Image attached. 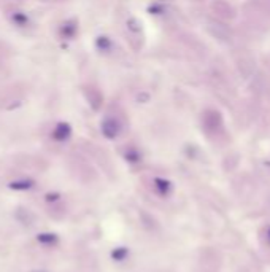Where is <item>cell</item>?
Listing matches in <instances>:
<instances>
[{
  "label": "cell",
  "mask_w": 270,
  "mask_h": 272,
  "mask_svg": "<svg viewBox=\"0 0 270 272\" xmlns=\"http://www.w3.org/2000/svg\"><path fill=\"white\" fill-rule=\"evenodd\" d=\"M119 123L116 119H107L102 124V132L107 139H115L119 134Z\"/></svg>",
  "instance_id": "1"
},
{
  "label": "cell",
  "mask_w": 270,
  "mask_h": 272,
  "mask_svg": "<svg viewBox=\"0 0 270 272\" xmlns=\"http://www.w3.org/2000/svg\"><path fill=\"white\" fill-rule=\"evenodd\" d=\"M70 134H72V129H70L68 124L65 123H59L54 129L53 132V137L57 140V142H64V140H67L70 137Z\"/></svg>",
  "instance_id": "2"
},
{
  "label": "cell",
  "mask_w": 270,
  "mask_h": 272,
  "mask_svg": "<svg viewBox=\"0 0 270 272\" xmlns=\"http://www.w3.org/2000/svg\"><path fill=\"white\" fill-rule=\"evenodd\" d=\"M46 199H48V200H56V199H57V194H48Z\"/></svg>",
  "instance_id": "7"
},
{
  "label": "cell",
  "mask_w": 270,
  "mask_h": 272,
  "mask_svg": "<svg viewBox=\"0 0 270 272\" xmlns=\"http://www.w3.org/2000/svg\"><path fill=\"white\" fill-rule=\"evenodd\" d=\"M154 189L157 194L161 196H167L170 191H172V183L168 180L164 178H154Z\"/></svg>",
  "instance_id": "3"
},
{
  "label": "cell",
  "mask_w": 270,
  "mask_h": 272,
  "mask_svg": "<svg viewBox=\"0 0 270 272\" xmlns=\"http://www.w3.org/2000/svg\"><path fill=\"white\" fill-rule=\"evenodd\" d=\"M127 255H129V250L124 248V247L115 248V250L112 251V258H113L115 261H124Z\"/></svg>",
  "instance_id": "6"
},
{
  "label": "cell",
  "mask_w": 270,
  "mask_h": 272,
  "mask_svg": "<svg viewBox=\"0 0 270 272\" xmlns=\"http://www.w3.org/2000/svg\"><path fill=\"white\" fill-rule=\"evenodd\" d=\"M32 186H34L32 180H16L13 183H10V188L16 191H26V189H31Z\"/></svg>",
  "instance_id": "4"
},
{
  "label": "cell",
  "mask_w": 270,
  "mask_h": 272,
  "mask_svg": "<svg viewBox=\"0 0 270 272\" xmlns=\"http://www.w3.org/2000/svg\"><path fill=\"white\" fill-rule=\"evenodd\" d=\"M37 240L40 242V244H43V245H53L57 242V236L53 234V233H43V234H38Z\"/></svg>",
  "instance_id": "5"
}]
</instances>
